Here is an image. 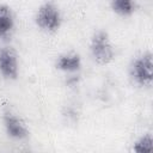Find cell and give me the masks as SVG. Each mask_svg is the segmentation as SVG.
I'll return each instance as SVG.
<instances>
[{
  "label": "cell",
  "instance_id": "6da1fadb",
  "mask_svg": "<svg viewBox=\"0 0 153 153\" xmlns=\"http://www.w3.org/2000/svg\"><path fill=\"white\" fill-rule=\"evenodd\" d=\"M90 55L99 66L110 65L116 56V49L110 35L105 30H97L90 38Z\"/></svg>",
  "mask_w": 153,
  "mask_h": 153
},
{
  "label": "cell",
  "instance_id": "7a4b0ae2",
  "mask_svg": "<svg viewBox=\"0 0 153 153\" xmlns=\"http://www.w3.org/2000/svg\"><path fill=\"white\" fill-rule=\"evenodd\" d=\"M62 13L60 7L51 0L42 2L35 13L33 22L36 26L47 33H54L62 25Z\"/></svg>",
  "mask_w": 153,
  "mask_h": 153
},
{
  "label": "cell",
  "instance_id": "3957f363",
  "mask_svg": "<svg viewBox=\"0 0 153 153\" xmlns=\"http://www.w3.org/2000/svg\"><path fill=\"white\" fill-rule=\"evenodd\" d=\"M129 78L140 87H149L153 81V55L149 50L136 55L129 63Z\"/></svg>",
  "mask_w": 153,
  "mask_h": 153
},
{
  "label": "cell",
  "instance_id": "277c9868",
  "mask_svg": "<svg viewBox=\"0 0 153 153\" xmlns=\"http://www.w3.org/2000/svg\"><path fill=\"white\" fill-rule=\"evenodd\" d=\"M1 122L6 135L14 141H24L29 137L30 130L23 117L11 108L6 106L1 111Z\"/></svg>",
  "mask_w": 153,
  "mask_h": 153
},
{
  "label": "cell",
  "instance_id": "5b68a950",
  "mask_svg": "<svg viewBox=\"0 0 153 153\" xmlns=\"http://www.w3.org/2000/svg\"><path fill=\"white\" fill-rule=\"evenodd\" d=\"M19 57L16 49L10 44L0 45V75L8 81H14L19 76Z\"/></svg>",
  "mask_w": 153,
  "mask_h": 153
},
{
  "label": "cell",
  "instance_id": "8992f818",
  "mask_svg": "<svg viewBox=\"0 0 153 153\" xmlns=\"http://www.w3.org/2000/svg\"><path fill=\"white\" fill-rule=\"evenodd\" d=\"M54 66L63 73H76L82 67V59L78 51H65L56 56Z\"/></svg>",
  "mask_w": 153,
  "mask_h": 153
},
{
  "label": "cell",
  "instance_id": "52a82bcc",
  "mask_svg": "<svg viewBox=\"0 0 153 153\" xmlns=\"http://www.w3.org/2000/svg\"><path fill=\"white\" fill-rule=\"evenodd\" d=\"M16 30V14L7 4H0V39H8Z\"/></svg>",
  "mask_w": 153,
  "mask_h": 153
},
{
  "label": "cell",
  "instance_id": "ba28073f",
  "mask_svg": "<svg viewBox=\"0 0 153 153\" xmlns=\"http://www.w3.org/2000/svg\"><path fill=\"white\" fill-rule=\"evenodd\" d=\"M111 11L123 18L130 17L136 11L135 0H109Z\"/></svg>",
  "mask_w": 153,
  "mask_h": 153
},
{
  "label": "cell",
  "instance_id": "9c48e42d",
  "mask_svg": "<svg viewBox=\"0 0 153 153\" xmlns=\"http://www.w3.org/2000/svg\"><path fill=\"white\" fill-rule=\"evenodd\" d=\"M131 151L136 153H151L153 151V135L151 133L140 135L133 142Z\"/></svg>",
  "mask_w": 153,
  "mask_h": 153
}]
</instances>
